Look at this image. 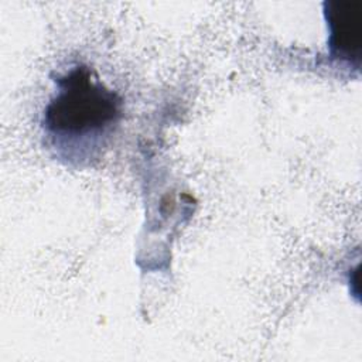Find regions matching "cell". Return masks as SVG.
I'll return each mask as SVG.
<instances>
[{"label": "cell", "mask_w": 362, "mask_h": 362, "mask_svg": "<svg viewBox=\"0 0 362 362\" xmlns=\"http://www.w3.org/2000/svg\"><path fill=\"white\" fill-rule=\"evenodd\" d=\"M55 93L42 112L45 143L65 164L98 160L123 117V100L83 64L54 78Z\"/></svg>", "instance_id": "6da1fadb"}, {"label": "cell", "mask_w": 362, "mask_h": 362, "mask_svg": "<svg viewBox=\"0 0 362 362\" xmlns=\"http://www.w3.org/2000/svg\"><path fill=\"white\" fill-rule=\"evenodd\" d=\"M324 17L328 27V57L346 68H361L362 0H325Z\"/></svg>", "instance_id": "7a4b0ae2"}]
</instances>
